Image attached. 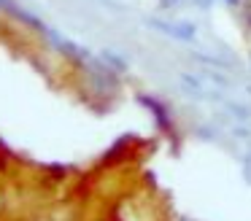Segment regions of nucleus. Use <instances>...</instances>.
<instances>
[{"label":"nucleus","instance_id":"1","mask_svg":"<svg viewBox=\"0 0 251 221\" xmlns=\"http://www.w3.org/2000/svg\"><path fill=\"white\" fill-rule=\"evenodd\" d=\"M243 175H246V181L251 183V154L246 156V162H243Z\"/></svg>","mask_w":251,"mask_h":221}]
</instances>
